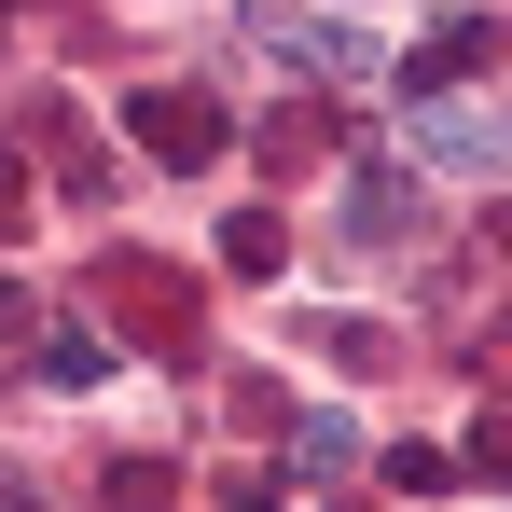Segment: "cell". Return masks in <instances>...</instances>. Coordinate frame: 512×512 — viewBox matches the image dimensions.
Segmentation results:
<instances>
[{"label":"cell","mask_w":512,"mask_h":512,"mask_svg":"<svg viewBox=\"0 0 512 512\" xmlns=\"http://www.w3.org/2000/svg\"><path fill=\"white\" fill-rule=\"evenodd\" d=\"M250 42L277 70H319V84H374L388 56H374V28H346V14H291V0H250Z\"/></svg>","instance_id":"cell-1"},{"label":"cell","mask_w":512,"mask_h":512,"mask_svg":"<svg viewBox=\"0 0 512 512\" xmlns=\"http://www.w3.org/2000/svg\"><path fill=\"white\" fill-rule=\"evenodd\" d=\"M402 139H416L429 167H512V111H471V97H416Z\"/></svg>","instance_id":"cell-2"},{"label":"cell","mask_w":512,"mask_h":512,"mask_svg":"<svg viewBox=\"0 0 512 512\" xmlns=\"http://www.w3.org/2000/svg\"><path fill=\"white\" fill-rule=\"evenodd\" d=\"M125 139L167 153V167H208V153H222V111H208L194 84H139V97H125Z\"/></svg>","instance_id":"cell-3"},{"label":"cell","mask_w":512,"mask_h":512,"mask_svg":"<svg viewBox=\"0 0 512 512\" xmlns=\"http://www.w3.org/2000/svg\"><path fill=\"white\" fill-rule=\"evenodd\" d=\"M485 56H499V28H485V14H443V28H429V56H416V97L457 84V70H485Z\"/></svg>","instance_id":"cell-4"},{"label":"cell","mask_w":512,"mask_h":512,"mask_svg":"<svg viewBox=\"0 0 512 512\" xmlns=\"http://www.w3.org/2000/svg\"><path fill=\"white\" fill-rule=\"evenodd\" d=\"M97 374H111V346H97L84 319H56V333H42V388H97Z\"/></svg>","instance_id":"cell-5"},{"label":"cell","mask_w":512,"mask_h":512,"mask_svg":"<svg viewBox=\"0 0 512 512\" xmlns=\"http://www.w3.org/2000/svg\"><path fill=\"white\" fill-rule=\"evenodd\" d=\"M319 153H333V125H319V111H277V125H263V167H277V180L319 167Z\"/></svg>","instance_id":"cell-6"},{"label":"cell","mask_w":512,"mask_h":512,"mask_svg":"<svg viewBox=\"0 0 512 512\" xmlns=\"http://www.w3.org/2000/svg\"><path fill=\"white\" fill-rule=\"evenodd\" d=\"M346 457H360L346 416H291V471H346Z\"/></svg>","instance_id":"cell-7"},{"label":"cell","mask_w":512,"mask_h":512,"mask_svg":"<svg viewBox=\"0 0 512 512\" xmlns=\"http://www.w3.org/2000/svg\"><path fill=\"white\" fill-rule=\"evenodd\" d=\"M222 263H236V277H277V208H236V222H222Z\"/></svg>","instance_id":"cell-8"},{"label":"cell","mask_w":512,"mask_h":512,"mask_svg":"<svg viewBox=\"0 0 512 512\" xmlns=\"http://www.w3.org/2000/svg\"><path fill=\"white\" fill-rule=\"evenodd\" d=\"M346 222H360V236H402V222H416V194H402V180H360V194H346Z\"/></svg>","instance_id":"cell-9"},{"label":"cell","mask_w":512,"mask_h":512,"mask_svg":"<svg viewBox=\"0 0 512 512\" xmlns=\"http://www.w3.org/2000/svg\"><path fill=\"white\" fill-rule=\"evenodd\" d=\"M305 346H319V360H388V333H374V319H305Z\"/></svg>","instance_id":"cell-10"},{"label":"cell","mask_w":512,"mask_h":512,"mask_svg":"<svg viewBox=\"0 0 512 512\" xmlns=\"http://www.w3.org/2000/svg\"><path fill=\"white\" fill-rule=\"evenodd\" d=\"M97 499H111V512H167V471H153V457H125V471H111Z\"/></svg>","instance_id":"cell-11"},{"label":"cell","mask_w":512,"mask_h":512,"mask_svg":"<svg viewBox=\"0 0 512 512\" xmlns=\"http://www.w3.org/2000/svg\"><path fill=\"white\" fill-rule=\"evenodd\" d=\"M471 471H485V485H512V416H485V429H471Z\"/></svg>","instance_id":"cell-12"},{"label":"cell","mask_w":512,"mask_h":512,"mask_svg":"<svg viewBox=\"0 0 512 512\" xmlns=\"http://www.w3.org/2000/svg\"><path fill=\"white\" fill-rule=\"evenodd\" d=\"M0 333H28V291H14V277H0Z\"/></svg>","instance_id":"cell-13"},{"label":"cell","mask_w":512,"mask_h":512,"mask_svg":"<svg viewBox=\"0 0 512 512\" xmlns=\"http://www.w3.org/2000/svg\"><path fill=\"white\" fill-rule=\"evenodd\" d=\"M499 263H512V222H499Z\"/></svg>","instance_id":"cell-14"}]
</instances>
